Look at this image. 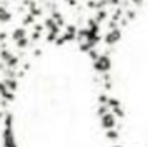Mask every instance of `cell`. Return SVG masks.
<instances>
[{"mask_svg":"<svg viewBox=\"0 0 148 147\" xmlns=\"http://www.w3.org/2000/svg\"><path fill=\"white\" fill-rule=\"evenodd\" d=\"M1 141H3V147H17L14 133H13V115L10 112H6L4 115V128L1 133Z\"/></svg>","mask_w":148,"mask_h":147,"instance_id":"cell-1","label":"cell"},{"mask_svg":"<svg viewBox=\"0 0 148 147\" xmlns=\"http://www.w3.org/2000/svg\"><path fill=\"white\" fill-rule=\"evenodd\" d=\"M92 66H94V71L95 72H98V74H108L109 71H111V68H112V61H111V58L105 53V55H99V58L97 61H94V63H92Z\"/></svg>","mask_w":148,"mask_h":147,"instance_id":"cell-2","label":"cell"},{"mask_svg":"<svg viewBox=\"0 0 148 147\" xmlns=\"http://www.w3.org/2000/svg\"><path fill=\"white\" fill-rule=\"evenodd\" d=\"M121 38H122V30H121L119 28H116V29L109 30V32L105 35L103 41H105V43H106L108 46H112V45L118 43V42L121 41Z\"/></svg>","mask_w":148,"mask_h":147,"instance_id":"cell-3","label":"cell"},{"mask_svg":"<svg viewBox=\"0 0 148 147\" xmlns=\"http://www.w3.org/2000/svg\"><path fill=\"white\" fill-rule=\"evenodd\" d=\"M101 126H102V128H105V130L115 128V126H116V118H115V115H114L111 111H108L106 114H103V115L101 117Z\"/></svg>","mask_w":148,"mask_h":147,"instance_id":"cell-4","label":"cell"},{"mask_svg":"<svg viewBox=\"0 0 148 147\" xmlns=\"http://www.w3.org/2000/svg\"><path fill=\"white\" fill-rule=\"evenodd\" d=\"M73 41H76V35H71V33H63V35H60V36H58V39L55 41V45L56 46H62L63 43H66V42H73Z\"/></svg>","mask_w":148,"mask_h":147,"instance_id":"cell-5","label":"cell"},{"mask_svg":"<svg viewBox=\"0 0 148 147\" xmlns=\"http://www.w3.org/2000/svg\"><path fill=\"white\" fill-rule=\"evenodd\" d=\"M43 28H46L49 32H52V33H60V28L56 25V22L55 20H52L50 17H48L46 20H45V23H43Z\"/></svg>","mask_w":148,"mask_h":147,"instance_id":"cell-6","label":"cell"},{"mask_svg":"<svg viewBox=\"0 0 148 147\" xmlns=\"http://www.w3.org/2000/svg\"><path fill=\"white\" fill-rule=\"evenodd\" d=\"M0 95H1L3 99H6L7 102H10V101H13V99H14V94H13V92H10L1 81H0Z\"/></svg>","mask_w":148,"mask_h":147,"instance_id":"cell-7","label":"cell"},{"mask_svg":"<svg viewBox=\"0 0 148 147\" xmlns=\"http://www.w3.org/2000/svg\"><path fill=\"white\" fill-rule=\"evenodd\" d=\"M3 84L6 85V88H7L10 92H14V91L17 90V87H19L16 78H6V79L3 81Z\"/></svg>","mask_w":148,"mask_h":147,"instance_id":"cell-8","label":"cell"},{"mask_svg":"<svg viewBox=\"0 0 148 147\" xmlns=\"http://www.w3.org/2000/svg\"><path fill=\"white\" fill-rule=\"evenodd\" d=\"M10 20H12V13L4 6H0V23H7Z\"/></svg>","mask_w":148,"mask_h":147,"instance_id":"cell-9","label":"cell"},{"mask_svg":"<svg viewBox=\"0 0 148 147\" xmlns=\"http://www.w3.org/2000/svg\"><path fill=\"white\" fill-rule=\"evenodd\" d=\"M22 38H26V28H16L13 30V33H12V39L16 42Z\"/></svg>","mask_w":148,"mask_h":147,"instance_id":"cell-10","label":"cell"},{"mask_svg":"<svg viewBox=\"0 0 148 147\" xmlns=\"http://www.w3.org/2000/svg\"><path fill=\"white\" fill-rule=\"evenodd\" d=\"M50 19H52V20H55V22H56V25H58L59 28L65 26V25H63V23H65V20H63V17H62V13H60V12H58V10L52 12V16H50Z\"/></svg>","mask_w":148,"mask_h":147,"instance_id":"cell-11","label":"cell"},{"mask_svg":"<svg viewBox=\"0 0 148 147\" xmlns=\"http://www.w3.org/2000/svg\"><path fill=\"white\" fill-rule=\"evenodd\" d=\"M106 17H108V12H106V9H102V10H97V14H95L94 20L98 25H101L103 20H106Z\"/></svg>","mask_w":148,"mask_h":147,"instance_id":"cell-12","label":"cell"},{"mask_svg":"<svg viewBox=\"0 0 148 147\" xmlns=\"http://www.w3.org/2000/svg\"><path fill=\"white\" fill-rule=\"evenodd\" d=\"M105 137L111 141H116L119 139V131L115 130V128H111V130H106L105 131Z\"/></svg>","mask_w":148,"mask_h":147,"instance_id":"cell-13","label":"cell"},{"mask_svg":"<svg viewBox=\"0 0 148 147\" xmlns=\"http://www.w3.org/2000/svg\"><path fill=\"white\" fill-rule=\"evenodd\" d=\"M106 105L109 110L112 108H116V107H121V101L118 98H114V97H108V101H106Z\"/></svg>","mask_w":148,"mask_h":147,"instance_id":"cell-14","label":"cell"},{"mask_svg":"<svg viewBox=\"0 0 148 147\" xmlns=\"http://www.w3.org/2000/svg\"><path fill=\"white\" fill-rule=\"evenodd\" d=\"M122 16H124V9L118 6V7L115 9V12H114V14H112V19H111V20H114V22H119V20L122 19Z\"/></svg>","mask_w":148,"mask_h":147,"instance_id":"cell-15","label":"cell"},{"mask_svg":"<svg viewBox=\"0 0 148 147\" xmlns=\"http://www.w3.org/2000/svg\"><path fill=\"white\" fill-rule=\"evenodd\" d=\"M17 65H19V58H17V56H14V55H13V56L6 62V66H7L9 69H14Z\"/></svg>","mask_w":148,"mask_h":147,"instance_id":"cell-16","label":"cell"},{"mask_svg":"<svg viewBox=\"0 0 148 147\" xmlns=\"http://www.w3.org/2000/svg\"><path fill=\"white\" fill-rule=\"evenodd\" d=\"M12 56H13V53H12L10 50H7V49H1V50H0V58H1V61H3L4 63H6Z\"/></svg>","mask_w":148,"mask_h":147,"instance_id":"cell-17","label":"cell"},{"mask_svg":"<svg viewBox=\"0 0 148 147\" xmlns=\"http://www.w3.org/2000/svg\"><path fill=\"white\" fill-rule=\"evenodd\" d=\"M111 112L115 115V118H124L125 117V111L122 110V107H116V108H112Z\"/></svg>","mask_w":148,"mask_h":147,"instance_id":"cell-18","label":"cell"},{"mask_svg":"<svg viewBox=\"0 0 148 147\" xmlns=\"http://www.w3.org/2000/svg\"><path fill=\"white\" fill-rule=\"evenodd\" d=\"M16 46L19 49H26L29 46V39L27 38H22V39L16 41Z\"/></svg>","mask_w":148,"mask_h":147,"instance_id":"cell-19","label":"cell"},{"mask_svg":"<svg viewBox=\"0 0 148 147\" xmlns=\"http://www.w3.org/2000/svg\"><path fill=\"white\" fill-rule=\"evenodd\" d=\"M88 29H91V30H94V32H98V33H99V30H101L99 25L94 19H88Z\"/></svg>","mask_w":148,"mask_h":147,"instance_id":"cell-20","label":"cell"},{"mask_svg":"<svg viewBox=\"0 0 148 147\" xmlns=\"http://www.w3.org/2000/svg\"><path fill=\"white\" fill-rule=\"evenodd\" d=\"M106 6H109L108 0H95V9H97V10L106 9Z\"/></svg>","mask_w":148,"mask_h":147,"instance_id":"cell-21","label":"cell"},{"mask_svg":"<svg viewBox=\"0 0 148 147\" xmlns=\"http://www.w3.org/2000/svg\"><path fill=\"white\" fill-rule=\"evenodd\" d=\"M35 19H36V17H33L30 13H26V16H25V19H23V25H25V26L33 25V23H35Z\"/></svg>","mask_w":148,"mask_h":147,"instance_id":"cell-22","label":"cell"},{"mask_svg":"<svg viewBox=\"0 0 148 147\" xmlns=\"http://www.w3.org/2000/svg\"><path fill=\"white\" fill-rule=\"evenodd\" d=\"M135 17H137V13H135V10L127 9V12H125V19L130 22V20H135Z\"/></svg>","mask_w":148,"mask_h":147,"instance_id":"cell-23","label":"cell"},{"mask_svg":"<svg viewBox=\"0 0 148 147\" xmlns=\"http://www.w3.org/2000/svg\"><path fill=\"white\" fill-rule=\"evenodd\" d=\"M65 32H66V33H71V35H76L78 29H76V26H75V25H66Z\"/></svg>","mask_w":148,"mask_h":147,"instance_id":"cell-24","label":"cell"},{"mask_svg":"<svg viewBox=\"0 0 148 147\" xmlns=\"http://www.w3.org/2000/svg\"><path fill=\"white\" fill-rule=\"evenodd\" d=\"M88 55H89V58H91L92 61H97V59L99 58V55H101V53H99L98 50H97V48H94V49H91V50L88 52Z\"/></svg>","mask_w":148,"mask_h":147,"instance_id":"cell-25","label":"cell"},{"mask_svg":"<svg viewBox=\"0 0 148 147\" xmlns=\"http://www.w3.org/2000/svg\"><path fill=\"white\" fill-rule=\"evenodd\" d=\"M58 33H52V32H49L48 33V36H46V42H49V43H55V41L58 39Z\"/></svg>","mask_w":148,"mask_h":147,"instance_id":"cell-26","label":"cell"},{"mask_svg":"<svg viewBox=\"0 0 148 147\" xmlns=\"http://www.w3.org/2000/svg\"><path fill=\"white\" fill-rule=\"evenodd\" d=\"M108 111H109L108 105H99V107H98V111H97V112H98L99 117H102V115H103V114H106Z\"/></svg>","mask_w":148,"mask_h":147,"instance_id":"cell-27","label":"cell"},{"mask_svg":"<svg viewBox=\"0 0 148 147\" xmlns=\"http://www.w3.org/2000/svg\"><path fill=\"white\" fill-rule=\"evenodd\" d=\"M98 101H99V105H106V101H108V97L105 94H101L98 97Z\"/></svg>","mask_w":148,"mask_h":147,"instance_id":"cell-28","label":"cell"},{"mask_svg":"<svg viewBox=\"0 0 148 147\" xmlns=\"http://www.w3.org/2000/svg\"><path fill=\"white\" fill-rule=\"evenodd\" d=\"M35 26H33V29H35V32H39V33H42V30L45 29L43 28V25H40V23H33Z\"/></svg>","mask_w":148,"mask_h":147,"instance_id":"cell-29","label":"cell"},{"mask_svg":"<svg viewBox=\"0 0 148 147\" xmlns=\"http://www.w3.org/2000/svg\"><path fill=\"white\" fill-rule=\"evenodd\" d=\"M40 38H42V33H39V32H33V33H32V38H30V39L36 42V41H39Z\"/></svg>","mask_w":148,"mask_h":147,"instance_id":"cell-30","label":"cell"},{"mask_svg":"<svg viewBox=\"0 0 148 147\" xmlns=\"http://www.w3.org/2000/svg\"><path fill=\"white\" fill-rule=\"evenodd\" d=\"M108 28H109V30H112V29H116V28H119V26H118V22L111 20V22L108 23Z\"/></svg>","mask_w":148,"mask_h":147,"instance_id":"cell-31","label":"cell"},{"mask_svg":"<svg viewBox=\"0 0 148 147\" xmlns=\"http://www.w3.org/2000/svg\"><path fill=\"white\" fill-rule=\"evenodd\" d=\"M127 25H128V20H127L125 17H122V19H121V20L118 22V26H122V28H125Z\"/></svg>","mask_w":148,"mask_h":147,"instance_id":"cell-32","label":"cell"},{"mask_svg":"<svg viewBox=\"0 0 148 147\" xmlns=\"http://www.w3.org/2000/svg\"><path fill=\"white\" fill-rule=\"evenodd\" d=\"M86 6H88L89 9H95V0H88Z\"/></svg>","mask_w":148,"mask_h":147,"instance_id":"cell-33","label":"cell"},{"mask_svg":"<svg viewBox=\"0 0 148 147\" xmlns=\"http://www.w3.org/2000/svg\"><path fill=\"white\" fill-rule=\"evenodd\" d=\"M108 3H109L111 6H119L121 0H108Z\"/></svg>","mask_w":148,"mask_h":147,"instance_id":"cell-34","label":"cell"},{"mask_svg":"<svg viewBox=\"0 0 148 147\" xmlns=\"http://www.w3.org/2000/svg\"><path fill=\"white\" fill-rule=\"evenodd\" d=\"M7 39V33L6 32H0V41H6Z\"/></svg>","mask_w":148,"mask_h":147,"instance_id":"cell-35","label":"cell"},{"mask_svg":"<svg viewBox=\"0 0 148 147\" xmlns=\"http://www.w3.org/2000/svg\"><path fill=\"white\" fill-rule=\"evenodd\" d=\"M144 1H145V0H131V3H134V4H137V6H141Z\"/></svg>","mask_w":148,"mask_h":147,"instance_id":"cell-36","label":"cell"},{"mask_svg":"<svg viewBox=\"0 0 148 147\" xmlns=\"http://www.w3.org/2000/svg\"><path fill=\"white\" fill-rule=\"evenodd\" d=\"M35 55H36V56H38V55H42V50H40V49H36V50H35Z\"/></svg>","mask_w":148,"mask_h":147,"instance_id":"cell-37","label":"cell"},{"mask_svg":"<svg viewBox=\"0 0 148 147\" xmlns=\"http://www.w3.org/2000/svg\"><path fill=\"white\" fill-rule=\"evenodd\" d=\"M68 3H69V4H71V6H75V4H76V1H75V0H69V1H68Z\"/></svg>","mask_w":148,"mask_h":147,"instance_id":"cell-38","label":"cell"},{"mask_svg":"<svg viewBox=\"0 0 148 147\" xmlns=\"http://www.w3.org/2000/svg\"><path fill=\"white\" fill-rule=\"evenodd\" d=\"M114 147H124V146H114Z\"/></svg>","mask_w":148,"mask_h":147,"instance_id":"cell-39","label":"cell"},{"mask_svg":"<svg viewBox=\"0 0 148 147\" xmlns=\"http://www.w3.org/2000/svg\"><path fill=\"white\" fill-rule=\"evenodd\" d=\"M65 1H69V0H65Z\"/></svg>","mask_w":148,"mask_h":147,"instance_id":"cell-40","label":"cell"}]
</instances>
